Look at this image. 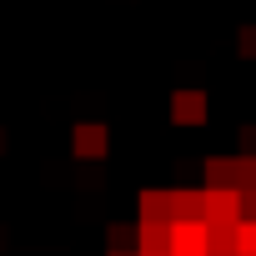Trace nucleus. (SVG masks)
Masks as SVG:
<instances>
[{
  "mask_svg": "<svg viewBox=\"0 0 256 256\" xmlns=\"http://www.w3.org/2000/svg\"><path fill=\"white\" fill-rule=\"evenodd\" d=\"M141 221H171V191H141Z\"/></svg>",
  "mask_w": 256,
  "mask_h": 256,
  "instance_id": "423d86ee",
  "label": "nucleus"
},
{
  "mask_svg": "<svg viewBox=\"0 0 256 256\" xmlns=\"http://www.w3.org/2000/svg\"><path fill=\"white\" fill-rule=\"evenodd\" d=\"M161 256H171V251H161Z\"/></svg>",
  "mask_w": 256,
  "mask_h": 256,
  "instance_id": "9b49d317",
  "label": "nucleus"
},
{
  "mask_svg": "<svg viewBox=\"0 0 256 256\" xmlns=\"http://www.w3.org/2000/svg\"><path fill=\"white\" fill-rule=\"evenodd\" d=\"M201 221H241L236 186H201Z\"/></svg>",
  "mask_w": 256,
  "mask_h": 256,
  "instance_id": "f257e3e1",
  "label": "nucleus"
},
{
  "mask_svg": "<svg viewBox=\"0 0 256 256\" xmlns=\"http://www.w3.org/2000/svg\"><path fill=\"white\" fill-rule=\"evenodd\" d=\"M171 256H211V246H206V221H201V216L171 221Z\"/></svg>",
  "mask_w": 256,
  "mask_h": 256,
  "instance_id": "f03ea898",
  "label": "nucleus"
},
{
  "mask_svg": "<svg viewBox=\"0 0 256 256\" xmlns=\"http://www.w3.org/2000/svg\"><path fill=\"white\" fill-rule=\"evenodd\" d=\"M110 256H141V251H110Z\"/></svg>",
  "mask_w": 256,
  "mask_h": 256,
  "instance_id": "9d476101",
  "label": "nucleus"
},
{
  "mask_svg": "<svg viewBox=\"0 0 256 256\" xmlns=\"http://www.w3.org/2000/svg\"><path fill=\"white\" fill-rule=\"evenodd\" d=\"M171 120L176 126H201L206 120V96L201 90H176L171 96Z\"/></svg>",
  "mask_w": 256,
  "mask_h": 256,
  "instance_id": "20e7f679",
  "label": "nucleus"
},
{
  "mask_svg": "<svg viewBox=\"0 0 256 256\" xmlns=\"http://www.w3.org/2000/svg\"><path fill=\"white\" fill-rule=\"evenodd\" d=\"M236 256H256V216L236 221Z\"/></svg>",
  "mask_w": 256,
  "mask_h": 256,
  "instance_id": "6e6552de",
  "label": "nucleus"
},
{
  "mask_svg": "<svg viewBox=\"0 0 256 256\" xmlns=\"http://www.w3.org/2000/svg\"><path fill=\"white\" fill-rule=\"evenodd\" d=\"M201 216V191H171V221Z\"/></svg>",
  "mask_w": 256,
  "mask_h": 256,
  "instance_id": "0eeeda50",
  "label": "nucleus"
},
{
  "mask_svg": "<svg viewBox=\"0 0 256 256\" xmlns=\"http://www.w3.org/2000/svg\"><path fill=\"white\" fill-rule=\"evenodd\" d=\"M70 146H76L80 161H100V156L110 151V131H106L100 120H80L76 131H70Z\"/></svg>",
  "mask_w": 256,
  "mask_h": 256,
  "instance_id": "7ed1b4c3",
  "label": "nucleus"
},
{
  "mask_svg": "<svg viewBox=\"0 0 256 256\" xmlns=\"http://www.w3.org/2000/svg\"><path fill=\"white\" fill-rule=\"evenodd\" d=\"M136 251H141V256L171 251V221H141V226H136Z\"/></svg>",
  "mask_w": 256,
  "mask_h": 256,
  "instance_id": "39448f33",
  "label": "nucleus"
},
{
  "mask_svg": "<svg viewBox=\"0 0 256 256\" xmlns=\"http://www.w3.org/2000/svg\"><path fill=\"white\" fill-rule=\"evenodd\" d=\"M236 50H241V56H256V26H241V36H236Z\"/></svg>",
  "mask_w": 256,
  "mask_h": 256,
  "instance_id": "1a4fd4ad",
  "label": "nucleus"
}]
</instances>
